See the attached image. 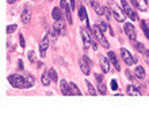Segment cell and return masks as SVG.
<instances>
[{
    "instance_id": "obj_1",
    "label": "cell",
    "mask_w": 149,
    "mask_h": 131,
    "mask_svg": "<svg viewBox=\"0 0 149 131\" xmlns=\"http://www.w3.org/2000/svg\"><path fill=\"white\" fill-rule=\"evenodd\" d=\"M8 82L14 88H18V89L29 88L27 82L24 80V76H19V74H11V76H8Z\"/></svg>"
},
{
    "instance_id": "obj_2",
    "label": "cell",
    "mask_w": 149,
    "mask_h": 131,
    "mask_svg": "<svg viewBox=\"0 0 149 131\" xmlns=\"http://www.w3.org/2000/svg\"><path fill=\"white\" fill-rule=\"evenodd\" d=\"M109 7H110L111 10V14H113L114 19L117 20V22H125V12H123V10L122 8H119L117 6V3H114L113 0H110L109 1Z\"/></svg>"
},
{
    "instance_id": "obj_3",
    "label": "cell",
    "mask_w": 149,
    "mask_h": 131,
    "mask_svg": "<svg viewBox=\"0 0 149 131\" xmlns=\"http://www.w3.org/2000/svg\"><path fill=\"white\" fill-rule=\"evenodd\" d=\"M92 33H94L95 38L98 39V42L102 45L103 47H106V49H109V46H110V43H109V41L106 39V37H104V34H103L102 30H99L98 26L95 24L94 27H92Z\"/></svg>"
},
{
    "instance_id": "obj_4",
    "label": "cell",
    "mask_w": 149,
    "mask_h": 131,
    "mask_svg": "<svg viewBox=\"0 0 149 131\" xmlns=\"http://www.w3.org/2000/svg\"><path fill=\"white\" fill-rule=\"evenodd\" d=\"M91 31L92 30H90V28H84V27L80 28V34H81L83 43H84V47H86V49H90L91 43H92V34H94V33H91Z\"/></svg>"
},
{
    "instance_id": "obj_5",
    "label": "cell",
    "mask_w": 149,
    "mask_h": 131,
    "mask_svg": "<svg viewBox=\"0 0 149 131\" xmlns=\"http://www.w3.org/2000/svg\"><path fill=\"white\" fill-rule=\"evenodd\" d=\"M121 57H122V60H123V62H125L126 65H133V64L137 62V58L133 57V54L130 53L129 50L123 49V47L121 49Z\"/></svg>"
},
{
    "instance_id": "obj_6",
    "label": "cell",
    "mask_w": 149,
    "mask_h": 131,
    "mask_svg": "<svg viewBox=\"0 0 149 131\" xmlns=\"http://www.w3.org/2000/svg\"><path fill=\"white\" fill-rule=\"evenodd\" d=\"M121 6H122V10H123V12H125L126 16H129L132 20H137L138 19L137 14L132 10V7L129 6V3H127L126 0H121Z\"/></svg>"
},
{
    "instance_id": "obj_7",
    "label": "cell",
    "mask_w": 149,
    "mask_h": 131,
    "mask_svg": "<svg viewBox=\"0 0 149 131\" xmlns=\"http://www.w3.org/2000/svg\"><path fill=\"white\" fill-rule=\"evenodd\" d=\"M125 33L130 41H136L137 39V33H136V28H134V26L132 23H125Z\"/></svg>"
},
{
    "instance_id": "obj_8",
    "label": "cell",
    "mask_w": 149,
    "mask_h": 131,
    "mask_svg": "<svg viewBox=\"0 0 149 131\" xmlns=\"http://www.w3.org/2000/svg\"><path fill=\"white\" fill-rule=\"evenodd\" d=\"M61 8L64 10V12H65V16H67L68 22H69V24L73 23V19H72V7H69L67 3V0H61Z\"/></svg>"
},
{
    "instance_id": "obj_9",
    "label": "cell",
    "mask_w": 149,
    "mask_h": 131,
    "mask_svg": "<svg viewBox=\"0 0 149 131\" xmlns=\"http://www.w3.org/2000/svg\"><path fill=\"white\" fill-rule=\"evenodd\" d=\"M47 47H49V37L47 35H45L42 38V42H41V45H39V55L42 58L46 57V50Z\"/></svg>"
},
{
    "instance_id": "obj_10",
    "label": "cell",
    "mask_w": 149,
    "mask_h": 131,
    "mask_svg": "<svg viewBox=\"0 0 149 131\" xmlns=\"http://www.w3.org/2000/svg\"><path fill=\"white\" fill-rule=\"evenodd\" d=\"M53 31L56 35H63L65 33V24L63 20H56L53 24Z\"/></svg>"
},
{
    "instance_id": "obj_11",
    "label": "cell",
    "mask_w": 149,
    "mask_h": 131,
    "mask_svg": "<svg viewBox=\"0 0 149 131\" xmlns=\"http://www.w3.org/2000/svg\"><path fill=\"white\" fill-rule=\"evenodd\" d=\"M30 20H31V11L29 7H24L22 11V15H20V22L23 24H27Z\"/></svg>"
},
{
    "instance_id": "obj_12",
    "label": "cell",
    "mask_w": 149,
    "mask_h": 131,
    "mask_svg": "<svg viewBox=\"0 0 149 131\" xmlns=\"http://www.w3.org/2000/svg\"><path fill=\"white\" fill-rule=\"evenodd\" d=\"M79 18H80V20H83V22H87L88 28L92 30L91 24L88 23V16H87V11H86V7H84V6H79Z\"/></svg>"
},
{
    "instance_id": "obj_13",
    "label": "cell",
    "mask_w": 149,
    "mask_h": 131,
    "mask_svg": "<svg viewBox=\"0 0 149 131\" xmlns=\"http://www.w3.org/2000/svg\"><path fill=\"white\" fill-rule=\"evenodd\" d=\"M60 88H61V92H63L64 96H71L72 92H71V85L68 84L65 80H61L60 81Z\"/></svg>"
},
{
    "instance_id": "obj_14",
    "label": "cell",
    "mask_w": 149,
    "mask_h": 131,
    "mask_svg": "<svg viewBox=\"0 0 149 131\" xmlns=\"http://www.w3.org/2000/svg\"><path fill=\"white\" fill-rule=\"evenodd\" d=\"M99 61H100V68H102L103 73H109L110 72V60L106 57H100L99 58Z\"/></svg>"
},
{
    "instance_id": "obj_15",
    "label": "cell",
    "mask_w": 149,
    "mask_h": 131,
    "mask_svg": "<svg viewBox=\"0 0 149 131\" xmlns=\"http://www.w3.org/2000/svg\"><path fill=\"white\" fill-rule=\"evenodd\" d=\"M107 57H109L110 62L114 65L115 70H121V65H119V62H118V60H117V55H115L114 51H109V53H107Z\"/></svg>"
},
{
    "instance_id": "obj_16",
    "label": "cell",
    "mask_w": 149,
    "mask_h": 131,
    "mask_svg": "<svg viewBox=\"0 0 149 131\" xmlns=\"http://www.w3.org/2000/svg\"><path fill=\"white\" fill-rule=\"evenodd\" d=\"M146 1H148V0H132V3H133L138 10H141V11H146V8H148Z\"/></svg>"
},
{
    "instance_id": "obj_17",
    "label": "cell",
    "mask_w": 149,
    "mask_h": 131,
    "mask_svg": "<svg viewBox=\"0 0 149 131\" xmlns=\"http://www.w3.org/2000/svg\"><path fill=\"white\" fill-rule=\"evenodd\" d=\"M126 93H127L129 96H141V92H140L134 85H127V87H126Z\"/></svg>"
},
{
    "instance_id": "obj_18",
    "label": "cell",
    "mask_w": 149,
    "mask_h": 131,
    "mask_svg": "<svg viewBox=\"0 0 149 131\" xmlns=\"http://www.w3.org/2000/svg\"><path fill=\"white\" fill-rule=\"evenodd\" d=\"M79 65H80V69H81V72L84 74H86V76H88V74H90V72H91V66L88 65V64H87L86 61H84V60H80V64H79Z\"/></svg>"
},
{
    "instance_id": "obj_19",
    "label": "cell",
    "mask_w": 149,
    "mask_h": 131,
    "mask_svg": "<svg viewBox=\"0 0 149 131\" xmlns=\"http://www.w3.org/2000/svg\"><path fill=\"white\" fill-rule=\"evenodd\" d=\"M91 6H92V8L95 10V12H96L98 15H103V7H100V4H99L98 1L91 0Z\"/></svg>"
},
{
    "instance_id": "obj_20",
    "label": "cell",
    "mask_w": 149,
    "mask_h": 131,
    "mask_svg": "<svg viewBox=\"0 0 149 131\" xmlns=\"http://www.w3.org/2000/svg\"><path fill=\"white\" fill-rule=\"evenodd\" d=\"M50 76L47 74V70L45 72V73L41 76V82H42V85H45V87H49V84H50Z\"/></svg>"
},
{
    "instance_id": "obj_21",
    "label": "cell",
    "mask_w": 149,
    "mask_h": 131,
    "mask_svg": "<svg viewBox=\"0 0 149 131\" xmlns=\"http://www.w3.org/2000/svg\"><path fill=\"white\" fill-rule=\"evenodd\" d=\"M24 80H26V82H27L29 88L34 87V82H36V80H34V76H33V74L26 73V74H24Z\"/></svg>"
},
{
    "instance_id": "obj_22",
    "label": "cell",
    "mask_w": 149,
    "mask_h": 131,
    "mask_svg": "<svg viewBox=\"0 0 149 131\" xmlns=\"http://www.w3.org/2000/svg\"><path fill=\"white\" fill-rule=\"evenodd\" d=\"M86 85H87V89H88V93H90L91 96H96L98 95V92H96V89H95V87L92 84H91L88 80H86Z\"/></svg>"
},
{
    "instance_id": "obj_23",
    "label": "cell",
    "mask_w": 149,
    "mask_h": 131,
    "mask_svg": "<svg viewBox=\"0 0 149 131\" xmlns=\"http://www.w3.org/2000/svg\"><path fill=\"white\" fill-rule=\"evenodd\" d=\"M52 16L54 20H61V8L58 7H54L53 11H52Z\"/></svg>"
},
{
    "instance_id": "obj_24",
    "label": "cell",
    "mask_w": 149,
    "mask_h": 131,
    "mask_svg": "<svg viewBox=\"0 0 149 131\" xmlns=\"http://www.w3.org/2000/svg\"><path fill=\"white\" fill-rule=\"evenodd\" d=\"M136 76H137V78H144L145 77V69H144L141 65L136 66Z\"/></svg>"
},
{
    "instance_id": "obj_25",
    "label": "cell",
    "mask_w": 149,
    "mask_h": 131,
    "mask_svg": "<svg viewBox=\"0 0 149 131\" xmlns=\"http://www.w3.org/2000/svg\"><path fill=\"white\" fill-rule=\"evenodd\" d=\"M71 92H72V95H74V96H81V91L79 89V87L74 82H71Z\"/></svg>"
},
{
    "instance_id": "obj_26",
    "label": "cell",
    "mask_w": 149,
    "mask_h": 131,
    "mask_svg": "<svg viewBox=\"0 0 149 131\" xmlns=\"http://www.w3.org/2000/svg\"><path fill=\"white\" fill-rule=\"evenodd\" d=\"M132 45H133L134 47H136V49H137L138 51H140V53H145V47H144V45H142V43H140V42H137V41H132Z\"/></svg>"
},
{
    "instance_id": "obj_27",
    "label": "cell",
    "mask_w": 149,
    "mask_h": 131,
    "mask_svg": "<svg viewBox=\"0 0 149 131\" xmlns=\"http://www.w3.org/2000/svg\"><path fill=\"white\" fill-rule=\"evenodd\" d=\"M141 27H142V31H144L145 37L149 39V26H148V23H145V20H142L141 22Z\"/></svg>"
},
{
    "instance_id": "obj_28",
    "label": "cell",
    "mask_w": 149,
    "mask_h": 131,
    "mask_svg": "<svg viewBox=\"0 0 149 131\" xmlns=\"http://www.w3.org/2000/svg\"><path fill=\"white\" fill-rule=\"evenodd\" d=\"M47 74L50 76V78H52L53 81H58V77H57V73H56V70L53 69V68L47 70Z\"/></svg>"
},
{
    "instance_id": "obj_29",
    "label": "cell",
    "mask_w": 149,
    "mask_h": 131,
    "mask_svg": "<svg viewBox=\"0 0 149 131\" xmlns=\"http://www.w3.org/2000/svg\"><path fill=\"white\" fill-rule=\"evenodd\" d=\"M96 26H98V28H99V30H102L103 33L107 30V24L104 23L103 20H98V22H96Z\"/></svg>"
},
{
    "instance_id": "obj_30",
    "label": "cell",
    "mask_w": 149,
    "mask_h": 131,
    "mask_svg": "<svg viewBox=\"0 0 149 131\" xmlns=\"http://www.w3.org/2000/svg\"><path fill=\"white\" fill-rule=\"evenodd\" d=\"M98 89H99V93H100V95H106V93H107V89H106L104 82H99Z\"/></svg>"
},
{
    "instance_id": "obj_31",
    "label": "cell",
    "mask_w": 149,
    "mask_h": 131,
    "mask_svg": "<svg viewBox=\"0 0 149 131\" xmlns=\"http://www.w3.org/2000/svg\"><path fill=\"white\" fill-rule=\"evenodd\" d=\"M18 30V26L16 24H10V26H7V34H12V33H15V31Z\"/></svg>"
},
{
    "instance_id": "obj_32",
    "label": "cell",
    "mask_w": 149,
    "mask_h": 131,
    "mask_svg": "<svg viewBox=\"0 0 149 131\" xmlns=\"http://www.w3.org/2000/svg\"><path fill=\"white\" fill-rule=\"evenodd\" d=\"M29 60H30V62H33V64H36V53H34V51H29Z\"/></svg>"
},
{
    "instance_id": "obj_33",
    "label": "cell",
    "mask_w": 149,
    "mask_h": 131,
    "mask_svg": "<svg viewBox=\"0 0 149 131\" xmlns=\"http://www.w3.org/2000/svg\"><path fill=\"white\" fill-rule=\"evenodd\" d=\"M110 85H111V89H113V91H117V89H118V82H117V80H111Z\"/></svg>"
},
{
    "instance_id": "obj_34",
    "label": "cell",
    "mask_w": 149,
    "mask_h": 131,
    "mask_svg": "<svg viewBox=\"0 0 149 131\" xmlns=\"http://www.w3.org/2000/svg\"><path fill=\"white\" fill-rule=\"evenodd\" d=\"M19 43H20V46H22V47L26 46V43H24V38H23V35H22V34L19 35Z\"/></svg>"
},
{
    "instance_id": "obj_35",
    "label": "cell",
    "mask_w": 149,
    "mask_h": 131,
    "mask_svg": "<svg viewBox=\"0 0 149 131\" xmlns=\"http://www.w3.org/2000/svg\"><path fill=\"white\" fill-rule=\"evenodd\" d=\"M144 58H145V62L149 65V50H145V53H144Z\"/></svg>"
},
{
    "instance_id": "obj_36",
    "label": "cell",
    "mask_w": 149,
    "mask_h": 131,
    "mask_svg": "<svg viewBox=\"0 0 149 131\" xmlns=\"http://www.w3.org/2000/svg\"><path fill=\"white\" fill-rule=\"evenodd\" d=\"M95 77H96V80H98V82H103V76H102V74L96 73V74H95Z\"/></svg>"
},
{
    "instance_id": "obj_37",
    "label": "cell",
    "mask_w": 149,
    "mask_h": 131,
    "mask_svg": "<svg viewBox=\"0 0 149 131\" xmlns=\"http://www.w3.org/2000/svg\"><path fill=\"white\" fill-rule=\"evenodd\" d=\"M125 73H126V76H127V78H129V80H133V76L130 74V72H129V70H126Z\"/></svg>"
},
{
    "instance_id": "obj_38",
    "label": "cell",
    "mask_w": 149,
    "mask_h": 131,
    "mask_svg": "<svg viewBox=\"0 0 149 131\" xmlns=\"http://www.w3.org/2000/svg\"><path fill=\"white\" fill-rule=\"evenodd\" d=\"M18 64H19V69H23V62H22V60H19Z\"/></svg>"
},
{
    "instance_id": "obj_39",
    "label": "cell",
    "mask_w": 149,
    "mask_h": 131,
    "mask_svg": "<svg viewBox=\"0 0 149 131\" xmlns=\"http://www.w3.org/2000/svg\"><path fill=\"white\" fill-rule=\"evenodd\" d=\"M69 3H71V7H72V10L74 8V0H69Z\"/></svg>"
},
{
    "instance_id": "obj_40",
    "label": "cell",
    "mask_w": 149,
    "mask_h": 131,
    "mask_svg": "<svg viewBox=\"0 0 149 131\" xmlns=\"http://www.w3.org/2000/svg\"><path fill=\"white\" fill-rule=\"evenodd\" d=\"M15 1H18V0H7L8 4H12V3H15Z\"/></svg>"
},
{
    "instance_id": "obj_41",
    "label": "cell",
    "mask_w": 149,
    "mask_h": 131,
    "mask_svg": "<svg viewBox=\"0 0 149 131\" xmlns=\"http://www.w3.org/2000/svg\"><path fill=\"white\" fill-rule=\"evenodd\" d=\"M37 68H42V62H38V64H37Z\"/></svg>"
},
{
    "instance_id": "obj_42",
    "label": "cell",
    "mask_w": 149,
    "mask_h": 131,
    "mask_svg": "<svg viewBox=\"0 0 149 131\" xmlns=\"http://www.w3.org/2000/svg\"><path fill=\"white\" fill-rule=\"evenodd\" d=\"M146 23H148V26H149V20H146Z\"/></svg>"
},
{
    "instance_id": "obj_43",
    "label": "cell",
    "mask_w": 149,
    "mask_h": 131,
    "mask_svg": "<svg viewBox=\"0 0 149 131\" xmlns=\"http://www.w3.org/2000/svg\"><path fill=\"white\" fill-rule=\"evenodd\" d=\"M49 1H53V0H49Z\"/></svg>"
},
{
    "instance_id": "obj_44",
    "label": "cell",
    "mask_w": 149,
    "mask_h": 131,
    "mask_svg": "<svg viewBox=\"0 0 149 131\" xmlns=\"http://www.w3.org/2000/svg\"><path fill=\"white\" fill-rule=\"evenodd\" d=\"M34 1H37V0H34Z\"/></svg>"
}]
</instances>
